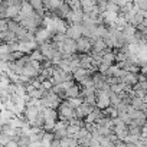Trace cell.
Here are the masks:
<instances>
[{"label":"cell","instance_id":"cell-22","mask_svg":"<svg viewBox=\"0 0 147 147\" xmlns=\"http://www.w3.org/2000/svg\"><path fill=\"white\" fill-rule=\"evenodd\" d=\"M136 7H138V10L141 12H147V0H131Z\"/></svg>","mask_w":147,"mask_h":147},{"label":"cell","instance_id":"cell-11","mask_svg":"<svg viewBox=\"0 0 147 147\" xmlns=\"http://www.w3.org/2000/svg\"><path fill=\"white\" fill-rule=\"evenodd\" d=\"M52 133H53L55 138L62 140L63 137H66V136H68V123H65V121H58V123L55 124V127H53Z\"/></svg>","mask_w":147,"mask_h":147},{"label":"cell","instance_id":"cell-29","mask_svg":"<svg viewBox=\"0 0 147 147\" xmlns=\"http://www.w3.org/2000/svg\"><path fill=\"white\" fill-rule=\"evenodd\" d=\"M51 147H61V140H58V138H53V141H52Z\"/></svg>","mask_w":147,"mask_h":147},{"label":"cell","instance_id":"cell-15","mask_svg":"<svg viewBox=\"0 0 147 147\" xmlns=\"http://www.w3.org/2000/svg\"><path fill=\"white\" fill-rule=\"evenodd\" d=\"M121 82L130 87H134L138 82V74H133V72H125V75L121 78Z\"/></svg>","mask_w":147,"mask_h":147},{"label":"cell","instance_id":"cell-33","mask_svg":"<svg viewBox=\"0 0 147 147\" xmlns=\"http://www.w3.org/2000/svg\"><path fill=\"white\" fill-rule=\"evenodd\" d=\"M143 23H144V25H146V26H147V18H146V19H144V22H143Z\"/></svg>","mask_w":147,"mask_h":147},{"label":"cell","instance_id":"cell-3","mask_svg":"<svg viewBox=\"0 0 147 147\" xmlns=\"http://www.w3.org/2000/svg\"><path fill=\"white\" fill-rule=\"evenodd\" d=\"M42 114H43V121H45L43 123V130L45 131H52L55 124L59 121L56 108H43Z\"/></svg>","mask_w":147,"mask_h":147},{"label":"cell","instance_id":"cell-21","mask_svg":"<svg viewBox=\"0 0 147 147\" xmlns=\"http://www.w3.org/2000/svg\"><path fill=\"white\" fill-rule=\"evenodd\" d=\"M102 113H104V115H107V117H110V118H117V117H118V111H117V108L113 107V105H110L108 108L102 110Z\"/></svg>","mask_w":147,"mask_h":147},{"label":"cell","instance_id":"cell-32","mask_svg":"<svg viewBox=\"0 0 147 147\" xmlns=\"http://www.w3.org/2000/svg\"><path fill=\"white\" fill-rule=\"evenodd\" d=\"M143 102H144V104H146V105H147V94H146V95H144V97H143Z\"/></svg>","mask_w":147,"mask_h":147},{"label":"cell","instance_id":"cell-9","mask_svg":"<svg viewBox=\"0 0 147 147\" xmlns=\"http://www.w3.org/2000/svg\"><path fill=\"white\" fill-rule=\"evenodd\" d=\"M66 38L77 40L82 36V25H68L66 30H65Z\"/></svg>","mask_w":147,"mask_h":147},{"label":"cell","instance_id":"cell-2","mask_svg":"<svg viewBox=\"0 0 147 147\" xmlns=\"http://www.w3.org/2000/svg\"><path fill=\"white\" fill-rule=\"evenodd\" d=\"M53 43H55V42H53ZM56 46H58V51L62 53L63 58L72 56V55L77 53V40H74V39L65 38V39H62L61 42H58Z\"/></svg>","mask_w":147,"mask_h":147},{"label":"cell","instance_id":"cell-8","mask_svg":"<svg viewBox=\"0 0 147 147\" xmlns=\"http://www.w3.org/2000/svg\"><path fill=\"white\" fill-rule=\"evenodd\" d=\"M92 51V39L81 36L77 39V53H90Z\"/></svg>","mask_w":147,"mask_h":147},{"label":"cell","instance_id":"cell-31","mask_svg":"<svg viewBox=\"0 0 147 147\" xmlns=\"http://www.w3.org/2000/svg\"><path fill=\"white\" fill-rule=\"evenodd\" d=\"M141 138H147V124L143 127V131H141Z\"/></svg>","mask_w":147,"mask_h":147},{"label":"cell","instance_id":"cell-1","mask_svg":"<svg viewBox=\"0 0 147 147\" xmlns=\"http://www.w3.org/2000/svg\"><path fill=\"white\" fill-rule=\"evenodd\" d=\"M56 111H58V118H59V121L69 123L71 120L77 118L75 108L69 105L68 100H62V101L59 102V105L56 107Z\"/></svg>","mask_w":147,"mask_h":147},{"label":"cell","instance_id":"cell-23","mask_svg":"<svg viewBox=\"0 0 147 147\" xmlns=\"http://www.w3.org/2000/svg\"><path fill=\"white\" fill-rule=\"evenodd\" d=\"M110 90H111V92H114V94H121V92H124V84H123V82H120V84H113V85H110Z\"/></svg>","mask_w":147,"mask_h":147},{"label":"cell","instance_id":"cell-26","mask_svg":"<svg viewBox=\"0 0 147 147\" xmlns=\"http://www.w3.org/2000/svg\"><path fill=\"white\" fill-rule=\"evenodd\" d=\"M10 140H13V137L12 136H9V134H5V133H2V134H0V144H2L3 147L10 141Z\"/></svg>","mask_w":147,"mask_h":147},{"label":"cell","instance_id":"cell-25","mask_svg":"<svg viewBox=\"0 0 147 147\" xmlns=\"http://www.w3.org/2000/svg\"><path fill=\"white\" fill-rule=\"evenodd\" d=\"M29 56H30V59H32V61H39V62H42V61L45 59V58H43V55L40 53V51H39V49H35V51H33V52H32Z\"/></svg>","mask_w":147,"mask_h":147},{"label":"cell","instance_id":"cell-20","mask_svg":"<svg viewBox=\"0 0 147 147\" xmlns=\"http://www.w3.org/2000/svg\"><path fill=\"white\" fill-rule=\"evenodd\" d=\"M61 100H66V95H65V88L61 85V84H53V87L51 88Z\"/></svg>","mask_w":147,"mask_h":147},{"label":"cell","instance_id":"cell-5","mask_svg":"<svg viewBox=\"0 0 147 147\" xmlns=\"http://www.w3.org/2000/svg\"><path fill=\"white\" fill-rule=\"evenodd\" d=\"M61 101H62V100H61L52 90H49V91H46V94H45L43 98L40 100V105H42L43 108H56Z\"/></svg>","mask_w":147,"mask_h":147},{"label":"cell","instance_id":"cell-17","mask_svg":"<svg viewBox=\"0 0 147 147\" xmlns=\"http://www.w3.org/2000/svg\"><path fill=\"white\" fill-rule=\"evenodd\" d=\"M61 147H78V140L66 136L61 140Z\"/></svg>","mask_w":147,"mask_h":147},{"label":"cell","instance_id":"cell-28","mask_svg":"<svg viewBox=\"0 0 147 147\" xmlns=\"http://www.w3.org/2000/svg\"><path fill=\"white\" fill-rule=\"evenodd\" d=\"M88 147H101L100 138H97V137H92V138H91V141H90V144H88Z\"/></svg>","mask_w":147,"mask_h":147},{"label":"cell","instance_id":"cell-30","mask_svg":"<svg viewBox=\"0 0 147 147\" xmlns=\"http://www.w3.org/2000/svg\"><path fill=\"white\" fill-rule=\"evenodd\" d=\"M5 147H19V146H18L16 140H10V141H9V143H7V144H6Z\"/></svg>","mask_w":147,"mask_h":147},{"label":"cell","instance_id":"cell-10","mask_svg":"<svg viewBox=\"0 0 147 147\" xmlns=\"http://www.w3.org/2000/svg\"><path fill=\"white\" fill-rule=\"evenodd\" d=\"M95 107L94 105H91V104H87V102H81L77 108H75V114H77V118H80V120H85V117L88 115V114H91L92 113V110H94Z\"/></svg>","mask_w":147,"mask_h":147},{"label":"cell","instance_id":"cell-16","mask_svg":"<svg viewBox=\"0 0 147 147\" xmlns=\"http://www.w3.org/2000/svg\"><path fill=\"white\" fill-rule=\"evenodd\" d=\"M0 38H2L3 43H7V45L18 42L16 33H13V32H10V30H6V32H3V33H0Z\"/></svg>","mask_w":147,"mask_h":147},{"label":"cell","instance_id":"cell-7","mask_svg":"<svg viewBox=\"0 0 147 147\" xmlns=\"http://www.w3.org/2000/svg\"><path fill=\"white\" fill-rule=\"evenodd\" d=\"M110 92L111 91H102V90H97L95 95H97V102H95V107L100 108V110H105L111 105L110 102Z\"/></svg>","mask_w":147,"mask_h":147},{"label":"cell","instance_id":"cell-18","mask_svg":"<svg viewBox=\"0 0 147 147\" xmlns=\"http://www.w3.org/2000/svg\"><path fill=\"white\" fill-rule=\"evenodd\" d=\"M19 12H20V7H18V6L6 7V19H16L19 16Z\"/></svg>","mask_w":147,"mask_h":147},{"label":"cell","instance_id":"cell-14","mask_svg":"<svg viewBox=\"0 0 147 147\" xmlns=\"http://www.w3.org/2000/svg\"><path fill=\"white\" fill-rule=\"evenodd\" d=\"M101 63H105V65H108V66L114 65V63H115V51L107 49V51L102 53V56H101Z\"/></svg>","mask_w":147,"mask_h":147},{"label":"cell","instance_id":"cell-27","mask_svg":"<svg viewBox=\"0 0 147 147\" xmlns=\"http://www.w3.org/2000/svg\"><path fill=\"white\" fill-rule=\"evenodd\" d=\"M6 30H9V28H7V19H0V33H3Z\"/></svg>","mask_w":147,"mask_h":147},{"label":"cell","instance_id":"cell-4","mask_svg":"<svg viewBox=\"0 0 147 147\" xmlns=\"http://www.w3.org/2000/svg\"><path fill=\"white\" fill-rule=\"evenodd\" d=\"M74 77L71 72H66L63 69H61L59 66H53V72H52V84H63L66 81H72Z\"/></svg>","mask_w":147,"mask_h":147},{"label":"cell","instance_id":"cell-6","mask_svg":"<svg viewBox=\"0 0 147 147\" xmlns=\"http://www.w3.org/2000/svg\"><path fill=\"white\" fill-rule=\"evenodd\" d=\"M92 74H94V71L85 69V68H81V66H80L78 69H75V71L72 72V77H74V81H75V82L84 84V82L92 80Z\"/></svg>","mask_w":147,"mask_h":147},{"label":"cell","instance_id":"cell-19","mask_svg":"<svg viewBox=\"0 0 147 147\" xmlns=\"http://www.w3.org/2000/svg\"><path fill=\"white\" fill-rule=\"evenodd\" d=\"M141 131H143V127L136 125L133 121H131V124H128V134H131V136H137V137L141 138Z\"/></svg>","mask_w":147,"mask_h":147},{"label":"cell","instance_id":"cell-24","mask_svg":"<svg viewBox=\"0 0 147 147\" xmlns=\"http://www.w3.org/2000/svg\"><path fill=\"white\" fill-rule=\"evenodd\" d=\"M68 5L71 10H82L81 9V0H68Z\"/></svg>","mask_w":147,"mask_h":147},{"label":"cell","instance_id":"cell-13","mask_svg":"<svg viewBox=\"0 0 147 147\" xmlns=\"http://www.w3.org/2000/svg\"><path fill=\"white\" fill-rule=\"evenodd\" d=\"M65 95H66V100L68 98H81V85L78 82H75L72 87H69L65 91Z\"/></svg>","mask_w":147,"mask_h":147},{"label":"cell","instance_id":"cell-12","mask_svg":"<svg viewBox=\"0 0 147 147\" xmlns=\"http://www.w3.org/2000/svg\"><path fill=\"white\" fill-rule=\"evenodd\" d=\"M65 20L68 22V25H81L84 20V12L82 10H71Z\"/></svg>","mask_w":147,"mask_h":147}]
</instances>
